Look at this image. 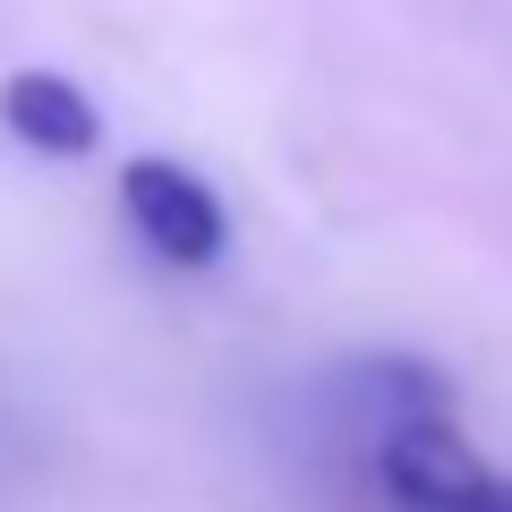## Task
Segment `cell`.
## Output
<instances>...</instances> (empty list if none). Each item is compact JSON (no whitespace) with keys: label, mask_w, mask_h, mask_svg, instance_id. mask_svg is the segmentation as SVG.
I'll return each instance as SVG.
<instances>
[{"label":"cell","mask_w":512,"mask_h":512,"mask_svg":"<svg viewBox=\"0 0 512 512\" xmlns=\"http://www.w3.org/2000/svg\"><path fill=\"white\" fill-rule=\"evenodd\" d=\"M461 512H512V470H487V478H478V495H470Z\"/></svg>","instance_id":"3957f363"},{"label":"cell","mask_w":512,"mask_h":512,"mask_svg":"<svg viewBox=\"0 0 512 512\" xmlns=\"http://www.w3.org/2000/svg\"><path fill=\"white\" fill-rule=\"evenodd\" d=\"M120 214L137 222V239H146L163 265H180V274H197V265H214V256L231 248L222 197L197 180V171L163 163V154H137V163L120 171Z\"/></svg>","instance_id":"6da1fadb"},{"label":"cell","mask_w":512,"mask_h":512,"mask_svg":"<svg viewBox=\"0 0 512 512\" xmlns=\"http://www.w3.org/2000/svg\"><path fill=\"white\" fill-rule=\"evenodd\" d=\"M0 120H9V137L35 154H94V137H103V111L86 103V94L69 86V77L52 69H18L9 86H0Z\"/></svg>","instance_id":"7a4b0ae2"}]
</instances>
